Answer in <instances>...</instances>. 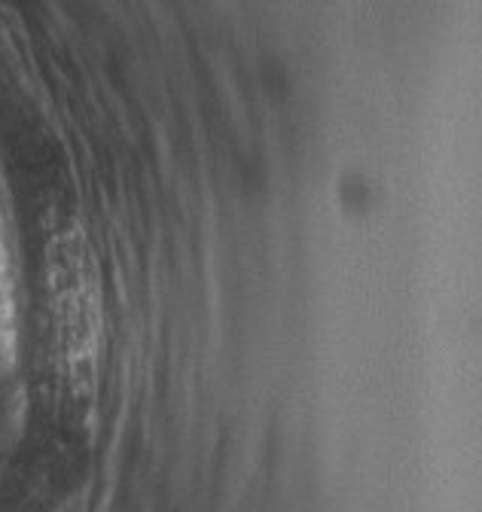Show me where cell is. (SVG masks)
<instances>
[{
    "mask_svg": "<svg viewBox=\"0 0 482 512\" xmlns=\"http://www.w3.org/2000/svg\"><path fill=\"white\" fill-rule=\"evenodd\" d=\"M95 250L74 223L62 229L49 250V287L62 351L77 391L92 388L101 345V284Z\"/></svg>",
    "mask_w": 482,
    "mask_h": 512,
    "instance_id": "obj_1",
    "label": "cell"
}]
</instances>
